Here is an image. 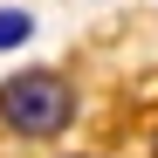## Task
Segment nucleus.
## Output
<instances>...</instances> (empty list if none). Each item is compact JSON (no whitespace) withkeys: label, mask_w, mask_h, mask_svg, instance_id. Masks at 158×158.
I'll use <instances>...</instances> for the list:
<instances>
[{"label":"nucleus","mask_w":158,"mask_h":158,"mask_svg":"<svg viewBox=\"0 0 158 158\" xmlns=\"http://www.w3.org/2000/svg\"><path fill=\"white\" fill-rule=\"evenodd\" d=\"M69 83L48 69H28V76H7L0 83V117H7L21 138H55V131L69 124Z\"/></svg>","instance_id":"1"},{"label":"nucleus","mask_w":158,"mask_h":158,"mask_svg":"<svg viewBox=\"0 0 158 158\" xmlns=\"http://www.w3.org/2000/svg\"><path fill=\"white\" fill-rule=\"evenodd\" d=\"M35 35V21L21 14V7H0V48H14V41H28Z\"/></svg>","instance_id":"2"}]
</instances>
